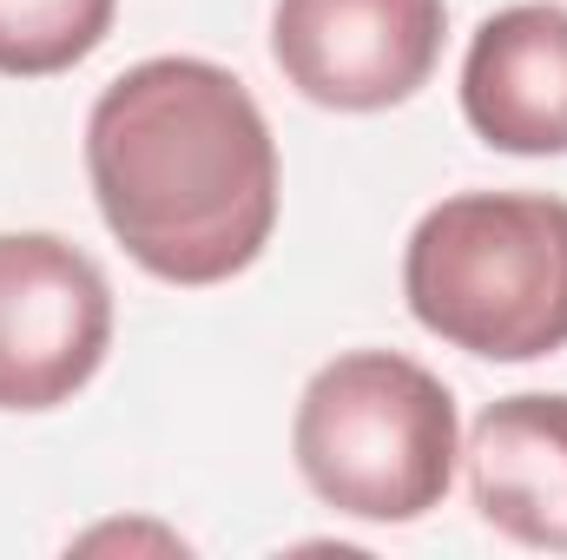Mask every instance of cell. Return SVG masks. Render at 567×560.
<instances>
[{
	"mask_svg": "<svg viewBox=\"0 0 567 560\" xmlns=\"http://www.w3.org/2000/svg\"><path fill=\"white\" fill-rule=\"evenodd\" d=\"M86 178L126 258L185 290L251 271L278 225V145L258 100L185 53L140 60L93 100Z\"/></svg>",
	"mask_w": 567,
	"mask_h": 560,
	"instance_id": "1",
	"label": "cell"
},
{
	"mask_svg": "<svg viewBox=\"0 0 567 560\" xmlns=\"http://www.w3.org/2000/svg\"><path fill=\"white\" fill-rule=\"evenodd\" d=\"M403 297L429 336L488 363H535L567 350V198H442L410 231Z\"/></svg>",
	"mask_w": 567,
	"mask_h": 560,
	"instance_id": "2",
	"label": "cell"
},
{
	"mask_svg": "<svg viewBox=\"0 0 567 560\" xmlns=\"http://www.w3.org/2000/svg\"><path fill=\"white\" fill-rule=\"evenodd\" d=\"M290 455L323 508L357 521H423L455 481V396L396 350H350L310 376Z\"/></svg>",
	"mask_w": 567,
	"mask_h": 560,
	"instance_id": "3",
	"label": "cell"
},
{
	"mask_svg": "<svg viewBox=\"0 0 567 560\" xmlns=\"http://www.w3.org/2000/svg\"><path fill=\"white\" fill-rule=\"evenodd\" d=\"M113 350V290L53 231H0V409L73 403Z\"/></svg>",
	"mask_w": 567,
	"mask_h": 560,
	"instance_id": "4",
	"label": "cell"
},
{
	"mask_svg": "<svg viewBox=\"0 0 567 560\" xmlns=\"http://www.w3.org/2000/svg\"><path fill=\"white\" fill-rule=\"evenodd\" d=\"M449 33V0H278L271 60L330 113H383L423 93Z\"/></svg>",
	"mask_w": 567,
	"mask_h": 560,
	"instance_id": "5",
	"label": "cell"
},
{
	"mask_svg": "<svg viewBox=\"0 0 567 560\" xmlns=\"http://www.w3.org/2000/svg\"><path fill=\"white\" fill-rule=\"evenodd\" d=\"M462 113L495 152H567V7H502L475 27Z\"/></svg>",
	"mask_w": 567,
	"mask_h": 560,
	"instance_id": "6",
	"label": "cell"
},
{
	"mask_svg": "<svg viewBox=\"0 0 567 560\" xmlns=\"http://www.w3.org/2000/svg\"><path fill=\"white\" fill-rule=\"evenodd\" d=\"M468 495L522 548L567 554V396H502L468 435Z\"/></svg>",
	"mask_w": 567,
	"mask_h": 560,
	"instance_id": "7",
	"label": "cell"
},
{
	"mask_svg": "<svg viewBox=\"0 0 567 560\" xmlns=\"http://www.w3.org/2000/svg\"><path fill=\"white\" fill-rule=\"evenodd\" d=\"M120 0H0V73L47 80L113 33Z\"/></svg>",
	"mask_w": 567,
	"mask_h": 560,
	"instance_id": "8",
	"label": "cell"
}]
</instances>
